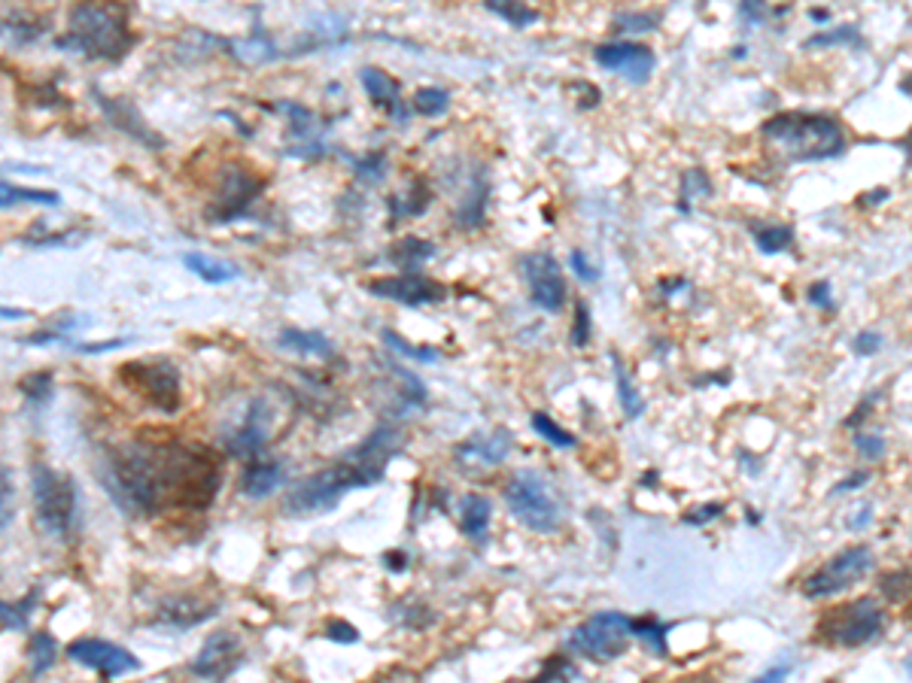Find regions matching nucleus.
<instances>
[{"label": "nucleus", "instance_id": "f704fd0d", "mask_svg": "<svg viewBox=\"0 0 912 683\" xmlns=\"http://www.w3.org/2000/svg\"><path fill=\"white\" fill-rule=\"evenodd\" d=\"M448 107H450V98L444 88L429 86V88H420V91L414 95V110L420 112V116H429V119H432V116H441V112H448Z\"/></svg>", "mask_w": 912, "mask_h": 683}, {"label": "nucleus", "instance_id": "bb28decb", "mask_svg": "<svg viewBox=\"0 0 912 683\" xmlns=\"http://www.w3.org/2000/svg\"><path fill=\"white\" fill-rule=\"evenodd\" d=\"M100 104H104V112L110 116L112 124L116 128H126L128 134L140 137V140H155V137L150 134V128H147V122H140V116L135 110H128L122 100H104V95H98ZM159 143V140H155Z\"/></svg>", "mask_w": 912, "mask_h": 683}, {"label": "nucleus", "instance_id": "20e7f679", "mask_svg": "<svg viewBox=\"0 0 912 683\" xmlns=\"http://www.w3.org/2000/svg\"><path fill=\"white\" fill-rule=\"evenodd\" d=\"M761 134L791 162H825L846 147L837 119L818 112H779L763 122Z\"/></svg>", "mask_w": 912, "mask_h": 683}, {"label": "nucleus", "instance_id": "58836bf2", "mask_svg": "<svg viewBox=\"0 0 912 683\" xmlns=\"http://www.w3.org/2000/svg\"><path fill=\"white\" fill-rule=\"evenodd\" d=\"M22 392L25 398H31L34 404H46L52 398V373H31L22 380Z\"/></svg>", "mask_w": 912, "mask_h": 683}, {"label": "nucleus", "instance_id": "cd10ccee", "mask_svg": "<svg viewBox=\"0 0 912 683\" xmlns=\"http://www.w3.org/2000/svg\"><path fill=\"white\" fill-rule=\"evenodd\" d=\"M612 361H614V380H618V398H621V408H624V413L630 416V420H639V416L645 413V401H642V395L636 392V386H633V380H630L624 361L618 359V356H612Z\"/></svg>", "mask_w": 912, "mask_h": 683}, {"label": "nucleus", "instance_id": "a18cd8bd", "mask_svg": "<svg viewBox=\"0 0 912 683\" xmlns=\"http://www.w3.org/2000/svg\"><path fill=\"white\" fill-rule=\"evenodd\" d=\"M325 635H329L332 641H341V644H353V641H360L356 626H351V622H341V620L329 622V626H325Z\"/></svg>", "mask_w": 912, "mask_h": 683}, {"label": "nucleus", "instance_id": "79ce46f5", "mask_svg": "<svg viewBox=\"0 0 912 683\" xmlns=\"http://www.w3.org/2000/svg\"><path fill=\"white\" fill-rule=\"evenodd\" d=\"M356 167H360L356 174L363 176L365 183H380L384 174H387V159H384L380 152H375V155H368V159L356 164Z\"/></svg>", "mask_w": 912, "mask_h": 683}, {"label": "nucleus", "instance_id": "5fc2aeb1", "mask_svg": "<svg viewBox=\"0 0 912 683\" xmlns=\"http://www.w3.org/2000/svg\"><path fill=\"white\" fill-rule=\"evenodd\" d=\"M787 671H791V665H782V669H770V671H766V674H763L761 681H766V683H770V681H782V677H785Z\"/></svg>", "mask_w": 912, "mask_h": 683}, {"label": "nucleus", "instance_id": "f3484780", "mask_svg": "<svg viewBox=\"0 0 912 683\" xmlns=\"http://www.w3.org/2000/svg\"><path fill=\"white\" fill-rule=\"evenodd\" d=\"M512 447V432H508V429H496L493 435H475L469 437L465 444H460V447H457V459H460V465L493 468V465H502V462L508 459Z\"/></svg>", "mask_w": 912, "mask_h": 683}, {"label": "nucleus", "instance_id": "4c0bfd02", "mask_svg": "<svg viewBox=\"0 0 912 683\" xmlns=\"http://www.w3.org/2000/svg\"><path fill=\"white\" fill-rule=\"evenodd\" d=\"M13 513H15L13 480H10V471L0 465V532L13 522Z\"/></svg>", "mask_w": 912, "mask_h": 683}, {"label": "nucleus", "instance_id": "9b49d317", "mask_svg": "<svg viewBox=\"0 0 912 683\" xmlns=\"http://www.w3.org/2000/svg\"><path fill=\"white\" fill-rule=\"evenodd\" d=\"M67 657L79 662V665H86V669L98 671L104 677H122L128 671L140 669V659L131 650L110 644L104 638H79V641L67 647Z\"/></svg>", "mask_w": 912, "mask_h": 683}, {"label": "nucleus", "instance_id": "a211bd4d", "mask_svg": "<svg viewBox=\"0 0 912 683\" xmlns=\"http://www.w3.org/2000/svg\"><path fill=\"white\" fill-rule=\"evenodd\" d=\"M259 192H262V183H259L256 176L247 174V171H235V174L225 176V186L223 192H219V204H216V213H213V216H219L216 223L235 219L238 213L247 210V204H250Z\"/></svg>", "mask_w": 912, "mask_h": 683}, {"label": "nucleus", "instance_id": "7c9ffc66", "mask_svg": "<svg viewBox=\"0 0 912 683\" xmlns=\"http://www.w3.org/2000/svg\"><path fill=\"white\" fill-rule=\"evenodd\" d=\"M754 243L766 256H775V252H785L794 243V231H791V225H758L754 228Z\"/></svg>", "mask_w": 912, "mask_h": 683}, {"label": "nucleus", "instance_id": "37998d69", "mask_svg": "<svg viewBox=\"0 0 912 683\" xmlns=\"http://www.w3.org/2000/svg\"><path fill=\"white\" fill-rule=\"evenodd\" d=\"M588 340H590V311H588V304L581 301V304H578V311H576V328H572V344H576V347H584Z\"/></svg>", "mask_w": 912, "mask_h": 683}, {"label": "nucleus", "instance_id": "c85d7f7f", "mask_svg": "<svg viewBox=\"0 0 912 683\" xmlns=\"http://www.w3.org/2000/svg\"><path fill=\"white\" fill-rule=\"evenodd\" d=\"M484 7L514 28H529L538 22V13L529 10L524 0H484Z\"/></svg>", "mask_w": 912, "mask_h": 683}, {"label": "nucleus", "instance_id": "72a5a7b5", "mask_svg": "<svg viewBox=\"0 0 912 683\" xmlns=\"http://www.w3.org/2000/svg\"><path fill=\"white\" fill-rule=\"evenodd\" d=\"M839 43H846V46H861V34H858V28L851 25H839L834 28V31H825V34H815V37L806 40V50H830V46H839Z\"/></svg>", "mask_w": 912, "mask_h": 683}, {"label": "nucleus", "instance_id": "393cba45", "mask_svg": "<svg viewBox=\"0 0 912 683\" xmlns=\"http://www.w3.org/2000/svg\"><path fill=\"white\" fill-rule=\"evenodd\" d=\"M19 204L55 207V204H58V195H55V192H46V188H22L0 180V210H10V207H19Z\"/></svg>", "mask_w": 912, "mask_h": 683}, {"label": "nucleus", "instance_id": "9d476101", "mask_svg": "<svg viewBox=\"0 0 912 683\" xmlns=\"http://www.w3.org/2000/svg\"><path fill=\"white\" fill-rule=\"evenodd\" d=\"M873 568V550L867 544H858V546H849V550H843V553H837L834 560L827 562V565H822L818 572L809 574L806 581H803V596L806 598H830L837 596V593H843V589H849L851 584H858L863 574Z\"/></svg>", "mask_w": 912, "mask_h": 683}, {"label": "nucleus", "instance_id": "6ab92c4d", "mask_svg": "<svg viewBox=\"0 0 912 683\" xmlns=\"http://www.w3.org/2000/svg\"><path fill=\"white\" fill-rule=\"evenodd\" d=\"M283 480H287V471H283V465H280V462L256 459L247 465L244 480H240V489H244V496L265 498V496H271L277 486H283Z\"/></svg>", "mask_w": 912, "mask_h": 683}, {"label": "nucleus", "instance_id": "473e14b6", "mask_svg": "<svg viewBox=\"0 0 912 683\" xmlns=\"http://www.w3.org/2000/svg\"><path fill=\"white\" fill-rule=\"evenodd\" d=\"M630 635H633V638H642L651 650H657L661 657H666V626H663V622L651 620V617H645V620H630Z\"/></svg>", "mask_w": 912, "mask_h": 683}, {"label": "nucleus", "instance_id": "aec40b11", "mask_svg": "<svg viewBox=\"0 0 912 683\" xmlns=\"http://www.w3.org/2000/svg\"><path fill=\"white\" fill-rule=\"evenodd\" d=\"M216 608L213 605H204L199 598L183 596V598H171L168 605L159 614V622L164 626H174V629H189V626H199V622L211 620Z\"/></svg>", "mask_w": 912, "mask_h": 683}, {"label": "nucleus", "instance_id": "09e8293b", "mask_svg": "<svg viewBox=\"0 0 912 683\" xmlns=\"http://www.w3.org/2000/svg\"><path fill=\"white\" fill-rule=\"evenodd\" d=\"M654 22H657L654 15H621V19H618V28H621V31H651Z\"/></svg>", "mask_w": 912, "mask_h": 683}, {"label": "nucleus", "instance_id": "f257e3e1", "mask_svg": "<svg viewBox=\"0 0 912 683\" xmlns=\"http://www.w3.org/2000/svg\"><path fill=\"white\" fill-rule=\"evenodd\" d=\"M98 474L116 508L131 517L211 508L223 484V468L211 449L186 444H128L112 449Z\"/></svg>", "mask_w": 912, "mask_h": 683}, {"label": "nucleus", "instance_id": "0eeeda50", "mask_svg": "<svg viewBox=\"0 0 912 683\" xmlns=\"http://www.w3.org/2000/svg\"><path fill=\"white\" fill-rule=\"evenodd\" d=\"M505 501H508L514 517L524 522L526 529H533V532L548 534L560 525V505L554 501L541 474H514L512 480H508V489H505Z\"/></svg>", "mask_w": 912, "mask_h": 683}, {"label": "nucleus", "instance_id": "423d86ee", "mask_svg": "<svg viewBox=\"0 0 912 683\" xmlns=\"http://www.w3.org/2000/svg\"><path fill=\"white\" fill-rule=\"evenodd\" d=\"M886 629V610L876 598H855L851 605L827 610L818 622V638L834 647H861Z\"/></svg>", "mask_w": 912, "mask_h": 683}, {"label": "nucleus", "instance_id": "7ed1b4c3", "mask_svg": "<svg viewBox=\"0 0 912 683\" xmlns=\"http://www.w3.org/2000/svg\"><path fill=\"white\" fill-rule=\"evenodd\" d=\"M131 43L135 34L122 0H76L71 10V34L58 46L100 62H119Z\"/></svg>", "mask_w": 912, "mask_h": 683}, {"label": "nucleus", "instance_id": "c03bdc74", "mask_svg": "<svg viewBox=\"0 0 912 683\" xmlns=\"http://www.w3.org/2000/svg\"><path fill=\"white\" fill-rule=\"evenodd\" d=\"M855 447H858L861 456H867V459H873V462L886 456V441L876 435H858L855 437Z\"/></svg>", "mask_w": 912, "mask_h": 683}, {"label": "nucleus", "instance_id": "6e6552de", "mask_svg": "<svg viewBox=\"0 0 912 683\" xmlns=\"http://www.w3.org/2000/svg\"><path fill=\"white\" fill-rule=\"evenodd\" d=\"M630 638H633L630 617L618 610H605V614H593L584 626H578L576 632L569 635V647L593 662H612L630 647Z\"/></svg>", "mask_w": 912, "mask_h": 683}, {"label": "nucleus", "instance_id": "a878e982", "mask_svg": "<svg viewBox=\"0 0 912 683\" xmlns=\"http://www.w3.org/2000/svg\"><path fill=\"white\" fill-rule=\"evenodd\" d=\"M55 657H58V644L50 632H34L31 635V644H28V662H31V674L40 677L55 665Z\"/></svg>", "mask_w": 912, "mask_h": 683}, {"label": "nucleus", "instance_id": "4be33fe9", "mask_svg": "<svg viewBox=\"0 0 912 683\" xmlns=\"http://www.w3.org/2000/svg\"><path fill=\"white\" fill-rule=\"evenodd\" d=\"M490 520H493V505L487 498L478 496V492L463 496V501H460V525L472 541H478V544L487 541Z\"/></svg>", "mask_w": 912, "mask_h": 683}, {"label": "nucleus", "instance_id": "6e6d98bb", "mask_svg": "<svg viewBox=\"0 0 912 683\" xmlns=\"http://www.w3.org/2000/svg\"><path fill=\"white\" fill-rule=\"evenodd\" d=\"M867 520H870V508H863L861 517H858V520L851 522V525H855V529H861V525H863V522H867Z\"/></svg>", "mask_w": 912, "mask_h": 683}, {"label": "nucleus", "instance_id": "a19ab883", "mask_svg": "<svg viewBox=\"0 0 912 683\" xmlns=\"http://www.w3.org/2000/svg\"><path fill=\"white\" fill-rule=\"evenodd\" d=\"M682 192H685V198H709L712 195V183L700 171H688L685 180H682Z\"/></svg>", "mask_w": 912, "mask_h": 683}, {"label": "nucleus", "instance_id": "39448f33", "mask_svg": "<svg viewBox=\"0 0 912 683\" xmlns=\"http://www.w3.org/2000/svg\"><path fill=\"white\" fill-rule=\"evenodd\" d=\"M31 484H34L40 529L55 541H71L76 529V501H79L74 480L50 465H34Z\"/></svg>", "mask_w": 912, "mask_h": 683}, {"label": "nucleus", "instance_id": "c9c22d12", "mask_svg": "<svg viewBox=\"0 0 912 683\" xmlns=\"http://www.w3.org/2000/svg\"><path fill=\"white\" fill-rule=\"evenodd\" d=\"M384 340H387L389 349H396L399 356H405V359H414L420 361V365H432V361H438V349L432 347H414V344H408L405 337L396 335V332H384Z\"/></svg>", "mask_w": 912, "mask_h": 683}, {"label": "nucleus", "instance_id": "ea45409f", "mask_svg": "<svg viewBox=\"0 0 912 683\" xmlns=\"http://www.w3.org/2000/svg\"><path fill=\"white\" fill-rule=\"evenodd\" d=\"M557 677H569V681H578V669L566 657H550L548 662H545L541 674H538V681H557Z\"/></svg>", "mask_w": 912, "mask_h": 683}, {"label": "nucleus", "instance_id": "2f4dec72", "mask_svg": "<svg viewBox=\"0 0 912 683\" xmlns=\"http://www.w3.org/2000/svg\"><path fill=\"white\" fill-rule=\"evenodd\" d=\"M529 423H533V429H536L538 437H545L550 447H560V449H572L578 444L576 437L569 435L566 429H560V425L550 420L548 413H541V410H536L533 416H529Z\"/></svg>", "mask_w": 912, "mask_h": 683}, {"label": "nucleus", "instance_id": "1a4fd4ad", "mask_svg": "<svg viewBox=\"0 0 912 683\" xmlns=\"http://www.w3.org/2000/svg\"><path fill=\"white\" fill-rule=\"evenodd\" d=\"M119 380L150 408L162 413H176L180 408V373L171 361H128Z\"/></svg>", "mask_w": 912, "mask_h": 683}, {"label": "nucleus", "instance_id": "f03ea898", "mask_svg": "<svg viewBox=\"0 0 912 683\" xmlns=\"http://www.w3.org/2000/svg\"><path fill=\"white\" fill-rule=\"evenodd\" d=\"M401 447H405V437H401L399 429L380 425L372 432V437H365L360 447L351 449L344 459H337L332 468L304 477L287 496V510L289 513L332 510L353 489H363V486L384 480L387 465L399 456Z\"/></svg>", "mask_w": 912, "mask_h": 683}, {"label": "nucleus", "instance_id": "3c124183", "mask_svg": "<svg viewBox=\"0 0 912 683\" xmlns=\"http://www.w3.org/2000/svg\"><path fill=\"white\" fill-rule=\"evenodd\" d=\"M870 480V474L867 471H855L851 477H846L843 484H837V489H834V496H839V492H851V489H858L861 484H867Z\"/></svg>", "mask_w": 912, "mask_h": 683}, {"label": "nucleus", "instance_id": "49530a36", "mask_svg": "<svg viewBox=\"0 0 912 683\" xmlns=\"http://www.w3.org/2000/svg\"><path fill=\"white\" fill-rule=\"evenodd\" d=\"M569 261H572V271H576L584 283H597V280H600V271L590 264V259L581 252V249H576V252L569 256Z\"/></svg>", "mask_w": 912, "mask_h": 683}, {"label": "nucleus", "instance_id": "e433bc0d", "mask_svg": "<svg viewBox=\"0 0 912 683\" xmlns=\"http://www.w3.org/2000/svg\"><path fill=\"white\" fill-rule=\"evenodd\" d=\"M37 601V593H31V598L28 601H22V605H3L0 601V626H7V629H25L28 620H31V605Z\"/></svg>", "mask_w": 912, "mask_h": 683}, {"label": "nucleus", "instance_id": "864d4df0", "mask_svg": "<svg viewBox=\"0 0 912 683\" xmlns=\"http://www.w3.org/2000/svg\"><path fill=\"white\" fill-rule=\"evenodd\" d=\"M387 568H393V572H405V556L401 553H387Z\"/></svg>", "mask_w": 912, "mask_h": 683}, {"label": "nucleus", "instance_id": "f8f14e48", "mask_svg": "<svg viewBox=\"0 0 912 683\" xmlns=\"http://www.w3.org/2000/svg\"><path fill=\"white\" fill-rule=\"evenodd\" d=\"M524 273L533 304L548 313L560 311L566 304V280H562L557 259L548 252H533L524 259Z\"/></svg>", "mask_w": 912, "mask_h": 683}, {"label": "nucleus", "instance_id": "ddd939ff", "mask_svg": "<svg viewBox=\"0 0 912 683\" xmlns=\"http://www.w3.org/2000/svg\"><path fill=\"white\" fill-rule=\"evenodd\" d=\"M365 289L377 295V299H389L405 307H423V304H436L448 295V289L420 277V273H401V277H380V280H368Z\"/></svg>", "mask_w": 912, "mask_h": 683}, {"label": "nucleus", "instance_id": "dca6fc26", "mask_svg": "<svg viewBox=\"0 0 912 683\" xmlns=\"http://www.w3.org/2000/svg\"><path fill=\"white\" fill-rule=\"evenodd\" d=\"M268 435H271V410L262 398H256L238 429L225 435V447L232 456H256L268 444Z\"/></svg>", "mask_w": 912, "mask_h": 683}, {"label": "nucleus", "instance_id": "b1692460", "mask_svg": "<svg viewBox=\"0 0 912 683\" xmlns=\"http://www.w3.org/2000/svg\"><path fill=\"white\" fill-rule=\"evenodd\" d=\"M183 261H186L189 271L199 273L204 283H213V286H219V283H232V280H238L240 277V268L228 264V261L211 259V256H204V252H186Z\"/></svg>", "mask_w": 912, "mask_h": 683}, {"label": "nucleus", "instance_id": "603ef678", "mask_svg": "<svg viewBox=\"0 0 912 683\" xmlns=\"http://www.w3.org/2000/svg\"><path fill=\"white\" fill-rule=\"evenodd\" d=\"M809 301L818 304V307H830V286H827V283H815V286L809 289Z\"/></svg>", "mask_w": 912, "mask_h": 683}, {"label": "nucleus", "instance_id": "5701e85b", "mask_svg": "<svg viewBox=\"0 0 912 683\" xmlns=\"http://www.w3.org/2000/svg\"><path fill=\"white\" fill-rule=\"evenodd\" d=\"M280 347L301 353V356H311V359H332L335 356V344L320 332H301V328H287L280 335Z\"/></svg>", "mask_w": 912, "mask_h": 683}, {"label": "nucleus", "instance_id": "de8ad7c7", "mask_svg": "<svg viewBox=\"0 0 912 683\" xmlns=\"http://www.w3.org/2000/svg\"><path fill=\"white\" fill-rule=\"evenodd\" d=\"M879 347H882V337L876 335V332H861V335L851 340V349L858 356H873V353H879Z\"/></svg>", "mask_w": 912, "mask_h": 683}, {"label": "nucleus", "instance_id": "412c9836", "mask_svg": "<svg viewBox=\"0 0 912 683\" xmlns=\"http://www.w3.org/2000/svg\"><path fill=\"white\" fill-rule=\"evenodd\" d=\"M360 79H363V88L368 91V98L375 100V104H380V107L393 110V116H396L399 122L405 119V110H401L399 100V83H396L393 76L377 71V67H363Z\"/></svg>", "mask_w": 912, "mask_h": 683}, {"label": "nucleus", "instance_id": "c756f323", "mask_svg": "<svg viewBox=\"0 0 912 683\" xmlns=\"http://www.w3.org/2000/svg\"><path fill=\"white\" fill-rule=\"evenodd\" d=\"M432 256H436V247L420 240V237H408V240L396 243V249L389 252V259L396 261L399 268H420V264L432 259Z\"/></svg>", "mask_w": 912, "mask_h": 683}, {"label": "nucleus", "instance_id": "2eb2a0df", "mask_svg": "<svg viewBox=\"0 0 912 683\" xmlns=\"http://www.w3.org/2000/svg\"><path fill=\"white\" fill-rule=\"evenodd\" d=\"M597 64L630 83H648L657 58L648 46H639V43H605L597 50Z\"/></svg>", "mask_w": 912, "mask_h": 683}, {"label": "nucleus", "instance_id": "4468645a", "mask_svg": "<svg viewBox=\"0 0 912 683\" xmlns=\"http://www.w3.org/2000/svg\"><path fill=\"white\" fill-rule=\"evenodd\" d=\"M240 665H244V644L238 635L213 632L192 662V671L204 681H216V677L223 681V677H232Z\"/></svg>", "mask_w": 912, "mask_h": 683}, {"label": "nucleus", "instance_id": "8fccbe9b", "mask_svg": "<svg viewBox=\"0 0 912 683\" xmlns=\"http://www.w3.org/2000/svg\"><path fill=\"white\" fill-rule=\"evenodd\" d=\"M697 510V513H688V517H685V522H688V525H702V522H712L715 517H721V505H702V508H694Z\"/></svg>", "mask_w": 912, "mask_h": 683}]
</instances>
